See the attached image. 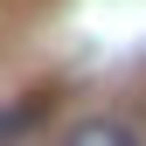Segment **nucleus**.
Returning a JSON list of instances; mask_svg holds the SVG:
<instances>
[{
  "label": "nucleus",
  "mask_w": 146,
  "mask_h": 146,
  "mask_svg": "<svg viewBox=\"0 0 146 146\" xmlns=\"http://www.w3.org/2000/svg\"><path fill=\"white\" fill-rule=\"evenodd\" d=\"M70 146H139L125 125H111V118H90V125H77L70 132Z\"/></svg>",
  "instance_id": "f257e3e1"
},
{
  "label": "nucleus",
  "mask_w": 146,
  "mask_h": 146,
  "mask_svg": "<svg viewBox=\"0 0 146 146\" xmlns=\"http://www.w3.org/2000/svg\"><path fill=\"white\" fill-rule=\"evenodd\" d=\"M35 118H42V104H0V139H14V132H28Z\"/></svg>",
  "instance_id": "f03ea898"
}]
</instances>
